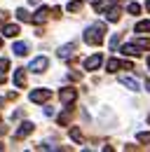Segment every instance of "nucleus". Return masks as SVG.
Here are the masks:
<instances>
[{"label":"nucleus","instance_id":"obj_1","mask_svg":"<svg viewBox=\"0 0 150 152\" xmlns=\"http://www.w3.org/2000/svg\"><path fill=\"white\" fill-rule=\"evenodd\" d=\"M103 35H106V23H94L85 31V42L92 47H99L103 45Z\"/></svg>","mask_w":150,"mask_h":152},{"label":"nucleus","instance_id":"obj_2","mask_svg":"<svg viewBox=\"0 0 150 152\" xmlns=\"http://www.w3.org/2000/svg\"><path fill=\"white\" fill-rule=\"evenodd\" d=\"M59 98H61L63 105H71L75 98H77V89H73V87H63V89L59 91Z\"/></svg>","mask_w":150,"mask_h":152},{"label":"nucleus","instance_id":"obj_3","mask_svg":"<svg viewBox=\"0 0 150 152\" xmlns=\"http://www.w3.org/2000/svg\"><path fill=\"white\" fill-rule=\"evenodd\" d=\"M47 66H49V58H47V56H38V58L31 61L28 70H33V73H45V70H47Z\"/></svg>","mask_w":150,"mask_h":152},{"label":"nucleus","instance_id":"obj_4","mask_svg":"<svg viewBox=\"0 0 150 152\" xmlns=\"http://www.w3.org/2000/svg\"><path fill=\"white\" fill-rule=\"evenodd\" d=\"M49 98H52V91H49V89H33V91H31V101H33V103H47Z\"/></svg>","mask_w":150,"mask_h":152},{"label":"nucleus","instance_id":"obj_5","mask_svg":"<svg viewBox=\"0 0 150 152\" xmlns=\"http://www.w3.org/2000/svg\"><path fill=\"white\" fill-rule=\"evenodd\" d=\"M103 66V54H92V56L85 61V70H96Z\"/></svg>","mask_w":150,"mask_h":152},{"label":"nucleus","instance_id":"obj_6","mask_svg":"<svg viewBox=\"0 0 150 152\" xmlns=\"http://www.w3.org/2000/svg\"><path fill=\"white\" fill-rule=\"evenodd\" d=\"M19 33H21V28L17 23H2V38H17Z\"/></svg>","mask_w":150,"mask_h":152},{"label":"nucleus","instance_id":"obj_7","mask_svg":"<svg viewBox=\"0 0 150 152\" xmlns=\"http://www.w3.org/2000/svg\"><path fill=\"white\" fill-rule=\"evenodd\" d=\"M122 54H124V56H129V58H138L141 56V47H138V45H124V47H122Z\"/></svg>","mask_w":150,"mask_h":152},{"label":"nucleus","instance_id":"obj_8","mask_svg":"<svg viewBox=\"0 0 150 152\" xmlns=\"http://www.w3.org/2000/svg\"><path fill=\"white\" fill-rule=\"evenodd\" d=\"M75 52V42H68V45H63V47H59V58H71Z\"/></svg>","mask_w":150,"mask_h":152},{"label":"nucleus","instance_id":"obj_9","mask_svg":"<svg viewBox=\"0 0 150 152\" xmlns=\"http://www.w3.org/2000/svg\"><path fill=\"white\" fill-rule=\"evenodd\" d=\"M33 129H35V126H33V122H24V124L17 129V138H26V136H31Z\"/></svg>","mask_w":150,"mask_h":152},{"label":"nucleus","instance_id":"obj_10","mask_svg":"<svg viewBox=\"0 0 150 152\" xmlns=\"http://www.w3.org/2000/svg\"><path fill=\"white\" fill-rule=\"evenodd\" d=\"M47 17H49V10H47V7H40L35 14H33V23L40 26V23H45V21H47Z\"/></svg>","mask_w":150,"mask_h":152},{"label":"nucleus","instance_id":"obj_11","mask_svg":"<svg viewBox=\"0 0 150 152\" xmlns=\"http://www.w3.org/2000/svg\"><path fill=\"white\" fill-rule=\"evenodd\" d=\"M14 84H17L19 89L26 87V70H24V68H17V70H14Z\"/></svg>","mask_w":150,"mask_h":152},{"label":"nucleus","instance_id":"obj_12","mask_svg":"<svg viewBox=\"0 0 150 152\" xmlns=\"http://www.w3.org/2000/svg\"><path fill=\"white\" fill-rule=\"evenodd\" d=\"M120 84H124L131 91H138V80H134V77H120Z\"/></svg>","mask_w":150,"mask_h":152},{"label":"nucleus","instance_id":"obj_13","mask_svg":"<svg viewBox=\"0 0 150 152\" xmlns=\"http://www.w3.org/2000/svg\"><path fill=\"white\" fill-rule=\"evenodd\" d=\"M12 52H14L17 56H26V54H28V45H26V42H14V45H12Z\"/></svg>","mask_w":150,"mask_h":152},{"label":"nucleus","instance_id":"obj_14","mask_svg":"<svg viewBox=\"0 0 150 152\" xmlns=\"http://www.w3.org/2000/svg\"><path fill=\"white\" fill-rule=\"evenodd\" d=\"M106 19L108 21H112V23H115V21H120V7H108V10H106Z\"/></svg>","mask_w":150,"mask_h":152},{"label":"nucleus","instance_id":"obj_15","mask_svg":"<svg viewBox=\"0 0 150 152\" xmlns=\"http://www.w3.org/2000/svg\"><path fill=\"white\" fill-rule=\"evenodd\" d=\"M106 68H108V73H117V70L122 68V61H117V58H108Z\"/></svg>","mask_w":150,"mask_h":152},{"label":"nucleus","instance_id":"obj_16","mask_svg":"<svg viewBox=\"0 0 150 152\" xmlns=\"http://www.w3.org/2000/svg\"><path fill=\"white\" fill-rule=\"evenodd\" d=\"M136 33H150V19H143L136 23Z\"/></svg>","mask_w":150,"mask_h":152},{"label":"nucleus","instance_id":"obj_17","mask_svg":"<svg viewBox=\"0 0 150 152\" xmlns=\"http://www.w3.org/2000/svg\"><path fill=\"white\" fill-rule=\"evenodd\" d=\"M71 115H73V110H71V108H66L63 115H59V124H61V126H66V124L71 122Z\"/></svg>","mask_w":150,"mask_h":152},{"label":"nucleus","instance_id":"obj_18","mask_svg":"<svg viewBox=\"0 0 150 152\" xmlns=\"http://www.w3.org/2000/svg\"><path fill=\"white\" fill-rule=\"evenodd\" d=\"M17 19H19V21H31V23H33V17H31L24 7H21V10H17Z\"/></svg>","mask_w":150,"mask_h":152},{"label":"nucleus","instance_id":"obj_19","mask_svg":"<svg viewBox=\"0 0 150 152\" xmlns=\"http://www.w3.org/2000/svg\"><path fill=\"white\" fill-rule=\"evenodd\" d=\"M71 138H73L75 143H82V131H80L77 126H73V129H71Z\"/></svg>","mask_w":150,"mask_h":152},{"label":"nucleus","instance_id":"obj_20","mask_svg":"<svg viewBox=\"0 0 150 152\" xmlns=\"http://www.w3.org/2000/svg\"><path fill=\"white\" fill-rule=\"evenodd\" d=\"M82 10V0H73V2H68V12H80Z\"/></svg>","mask_w":150,"mask_h":152},{"label":"nucleus","instance_id":"obj_21","mask_svg":"<svg viewBox=\"0 0 150 152\" xmlns=\"http://www.w3.org/2000/svg\"><path fill=\"white\" fill-rule=\"evenodd\" d=\"M127 12H129V14H141V5H138V2H129V5H127Z\"/></svg>","mask_w":150,"mask_h":152},{"label":"nucleus","instance_id":"obj_22","mask_svg":"<svg viewBox=\"0 0 150 152\" xmlns=\"http://www.w3.org/2000/svg\"><path fill=\"white\" fill-rule=\"evenodd\" d=\"M136 140H138V143H150V133H148V131L136 133Z\"/></svg>","mask_w":150,"mask_h":152},{"label":"nucleus","instance_id":"obj_23","mask_svg":"<svg viewBox=\"0 0 150 152\" xmlns=\"http://www.w3.org/2000/svg\"><path fill=\"white\" fill-rule=\"evenodd\" d=\"M7 68H10V61H7V58H0V75H5Z\"/></svg>","mask_w":150,"mask_h":152},{"label":"nucleus","instance_id":"obj_24","mask_svg":"<svg viewBox=\"0 0 150 152\" xmlns=\"http://www.w3.org/2000/svg\"><path fill=\"white\" fill-rule=\"evenodd\" d=\"M117 45H120V33H115L110 38V49H117Z\"/></svg>","mask_w":150,"mask_h":152},{"label":"nucleus","instance_id":"obj_25","mask_svg":"<svg viewBox=\"0 0 150 152\" xmlns=\"http://www.w3.org/2000/svg\"><path fill=\"white\" fill-rule=\"evenodd\" d=\"M136 45H138L141 49H150V40H136Z\"/></svg>","mask_w":150,"mask_h":152},{"label":"nucleus","instance_id":"obj_26","mask_svg":"<svg viewBox=\"0 0 150 152\" xmlns=\"http://www.w3.org/2000/svg\"><path fill=\"white\" fill-rule=\"evenodd\" d=\"M2 133H7V126H5V122L0 119V136H2Z\"/></svg>","mask_w":150,"mask_h":152},{"label":"nucleus","instance_id":"obj_27","mask_svg":"<svg viewBox=\"0 0 150 152\" xmlns=\"http://www.w3.org/2000/svg\"><path fill=\"white\" fill-rule=\"evenodd\" d=\"M52 17H61V7H54V10H52Z\"/></svg>","mask_w":150,"mask_h":152},{"label":"nucleus","instance_id":"obj_28","mask_svg":"<svg viewBox=\"0 0 150 152\" xmlns=\"http://www.w3.org/2000/svg\"><path fill=\"white\" fill-rule=\"evenodd\" d=\"M5 19H7V12H0V23H2Z\"/></svg>","mask_w":150,"mask_h":152},{"label":"nucleus","instance_id":"obj_29","mask_svg":"<svg viewBox=\"0 0 150 152\" xmlns=\"http://www.w3.org/2000/svg\"><path fill=\"white\" fill-rule=\"evenodd\" d=\"M146 89H148V91H150V80H146Z\"/></svg>","mask_w":150,"mask_h":152},{"label":"nucleus","instance_id":"obj_30","mask_svg":"<svg viewBox=\"0 0 150 152\" xmlns=\"http://www.w3.org/2000/svg\"><path fill=\"white\" fill-rule=\"evenodd\" d=\"M28 2H31V5H38V2H40V0H28Z\"/></svg>","mask_w":150,"mask_h":152},{"label":"nucleus","instance_id":"obj_31","mask_svg":"<svg viewBox=\"0 0 150 152\" xmlns=\"http://www.w3.org/2000/svg\"><path fill=\"white\" fill-rule=\"evenodd\" d=\"M146 10H148V12H150V0H148V2H146Z\"/></svg>","mask_w":150,"mask_h":152},{"label":"nucleus","instance_id":"obj_32","mask_svg":"<svg viewBox=\"0 0 150 152\" xmlns=\"http://www.w3.org/2000/svg\"><path fill=\"white\" fill-rule=\"evenodd\" d=\"M0 150H5V145H2V143H0Z\"/></svg>","mask_w":150,"mask_h":152},{"label":"nucleus","instance_id":"obj_33","mask_svg":"<svg viewBox=\"0 0 150 152\" xmlns=\"http://www.w3.org/2000/svg\"><path fill=\"white\" fill-rule=\"evenodd\" d=\"M148 68H150V56H148Z\"/></svg>","mask_w":150,"mask_h":152},{"label":"nucleus","instance_id":"obj_34","mask_svg":"<svg viewBox=\"0 0 150 152\" xmlns=\"http://www.w3.org/2000/svg\"><path fill=\"white\" fill-rule=\"evenodd\" d=\"M0 47H2V38H0Z\"/></svg>","mask_w":150,"mask_h":152}]
</instances>
